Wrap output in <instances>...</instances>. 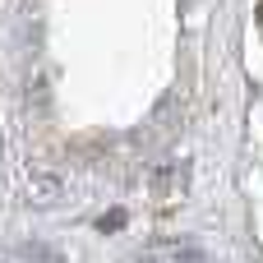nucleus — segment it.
<instances>
[{"label":"nucleus","instance_id":"obj_1","mask_svg":"<svg viewBox=\"0 0 263 263\" xmlns=\"http://www.w3.org/2000/svg\"><path fill=\"white\" fill-rule=\"evenodd\" d=\"M60 199H65V180L51 176V171H32V180H28V203H32V208H55Z\"/></svg>","mask_w":263,"mask_h":263},{"label":"nucleus","instance_id":"obj_4","mask_svg":"<svg viewBox=\"0 0 263 263\" xmlns=\"http://www.w3.org/2000/svg\"><path fill=\"white\" fill-rule=\"evenodd\" d=\"M162 263H203V254L194 245H176V250H162Z\"/></svg>","mask_w":263,"mask_h":263},{"label":"nucleus","instance_id":"obj_2","mask_svg":"<svg viewBox=\"0 0 263 263\" xmlns=\"http://www.w3.org/2000/svg\"><path fill=\"white\" fill-rule=\"evenodd\" d=\"M185 180H190L185 162H166V166H157V176H153L157 194H180V190H185Z\"/></svg>","mask_w":263,"mask_h":263},{"label":"nucleus","instance_id":"obj_5","mask_svg":"<svg viewBox=\"0 0 263 263\" xmlns=\"http://www.w3.org/2000/svg\"><path fill=\"white\" fill-rule=\"evenodd\" d=\"M0 162H5V134H0Z\"/></svg>","mask_w":263,"mask_h":263},{"label":"nucleus","instance_id":"obj_3","mask_svg":"<svg viewBox=\"0 0 263 263\" xmlns=\"http://www.w3.org/2000/svg\"><path fill=\"white\" fill-rule=\"evenodd\" d=\"M14 259L18 263H60V254L46 250V245H37V240H23V245L14 250Z\"/></svg>","mask_w":263,"mask_h":263}]
</instances>
